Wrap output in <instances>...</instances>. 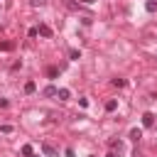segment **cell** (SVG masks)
<instances>
[{"mask_svg":"<svg viewBox=\"0 0 157 157\" xmlns=\"http://www.w3.org/2000/svg\"><path fill=\"white\" fill-rule=\"evenodd\" d=\"M142 125H145V128H152V125H155V113H145V115H142Z\"/></svg>","mask_w":157,"mask_h":157,"instance_id":"6da1fadb","label":"cell"},{"mask_svg":"<svg viewBox=\"0 0 157 157\" xmlns=\"http://www.w3.org/2000/svg\"><path fill=\"white\" fill-rule=\"evenodd\" d=\"M42 152H44V157H56V150H54L49 142H44V145H42Z\"/></svg>","mask_w":157,"mask_h":157,"instance_id":"7a4b0ae2","label":"cell"},{"mask_svg":"<svg viewBox=\"0 0 157 157\" xmlns=\"http://www.w3.org/2000/svg\"><path fill=\"white\" fill-rule=\"evenodd\" d=\"M37 32H39L42 37H52V27H49V25H39V27H37Z\"/></svg>","mask_w":157,"mask_h":157,"instance_id":"3957f363","label":"cell"},{"mask_svg":"<svg viewBox=\"0 0 157 157\" xmlns=\"http://www.w3.org/2000/svg\"><path fill=\"white\" fill-rule=\"evenodd\" d=\"M140 137H142V130H140V128H132V130H130V140H132V142H140Z\"/></svg>","mask_w":157,"mask_h":157,"instance_id":"277c9868","label":"cell"},{"mask_svg":"<svg viewBox=\"0 0 157 157\" xmlns=\"http://www.w3.org/2000/svg\"><path fill=\"white\" fill-rule=\"evenodd\" d=\"M69 96H71V91H69V88H59V93H56V98H59V101H69Z\"/></svg>","mask_w":157,"mask_h":157,"instance_id":"5b68a950","label":"cell"},{"mask_svg":"<svg viewBox=\"0 0 157 157\" xmlns=\"http://www.w3.org/2000/svg\"><path fill=\"white\" fill-rule=\"evenodd\" d=\"M115 108H118V101H115V98H110V101H105V110H108V113H113Z\"/></svg>","mask_w":157,"mask_h":157,"instance_id":"8992f818","label":"cell"},{"mask_svg":"<svg viewBox=\"0 0 157 157\" xmlns=\"http://www.w3.org/2000/svg\"><path fill=\"white\" fill-rule=\"evenodd\" d=\"M15 49V42H0V52H12Z\"/></svg>","mask_w":157,"mask_h":157,"instance_id":"52a82bcc","label":"cell"},{"mask_svg":"<svg viewBox=\"0 0 157 157\" xmlns=\"http://www.w3.org/2000/svg\"><path fill=\"white\" fill-rule=\"evenodd\" d=\"M34 91H37V83L34 81H27L25 83V93H34Z\"/></svg>","mask_w":157,"mask_h":157,"instance_id":"ba28073f","label":"cell"},{"mask_svg":"<svg viewBox=\"0 0 157 157\" xmlns=\"http://www.w3.org/2000/svg\"><path fill=\"white\" fill-rule=\"evenodd\" d=\"M110 147H113V150H118V152H123V150H125V145H123L120 140H110Z\"/></svg>","mask_w":157,"mask_h":157,"instance_id":"9c48e42d","label":"cell"},{"mask_svg":"<svg viewBox=\"0 0 157 157\" xmlns=\"http://www.w3.org/2000/svg\"><path fill=\"white\" fill-rule=\"evenodd\" d=\"M47 76H49V78H56V76H59V69H56V66H49V69H47Z\"/></svg>","mask_w":157,"mask_h":157,"instance_id":"30bf717a","label":"cell"},{"mask_svg":"<svg viewBox=\"0 0 157 157\" xmlns=\"http://www.w3.org/2000/svg\"><path fill=\"white\" fill-rule=\"evenodd\" d=\"M56 93H59L56 86H47V88H44V96H56Z\"/></svg>","mask_w":157,"mask_h":157,"instance_id":"8fae6325","label":"cell"},{"mask_svg":"<svg viewBox=\"0 0 157 157\" xmlns=\"http://www.w3.org/2000/svg\"><path fill=\"white\" fill-rule=\"evenodd\" d=\"M145 10H147V12H155V10H157V2H155V0H150V2L145 5Z\"/></svg>","mask_w":157,"mask_h":157,"instance_id":"7c38bea8","label":"cell"},{"mask_svg":"<svg viewBox=\"0 0 157 157\" xmlns=\"http://www.w3.org/2000/svg\"><path fill=\"white\" fill-rule=\"evenodd\" d=\"M110 83H113V86H115V88H123V86H125V78H113V81H110Z\"/></svg>","mask_w":157,"mask_h":157,"instance_id":"4fadbf2b","label":"cell"},{"mask_svg":"<svg viewBox=\"0 0 157 157\" xmlns=\"http://www.w3.org/2000/svg\"><path fill=\"white\" fill-rule=\"evenodd\" d=\"M69 56L76 61V59H81V52H78V49H71V52H69Z\"/></svg>","mask_w":157,"mask_h":157,"instance_id":"5bb4252c","label":"cell"},{"mask_svg":"<svg viewBox=\"0 0 157 157\" xmlns=\"http://www.w3.org/2000/svg\"><path fill=\"white\" fill-rule=\"evenodd\" d=\"M22 155L29 157V155H32V145H22Z\"/></svg>","mask_w":157,"mask_h":157,"instance_id":"9a60e30c","label":"cell"},{"mask_svg":"<svg viewBox=\"0 0 157 157\" xmlns=\"http://www.w3.org/2000/svg\"><path fill=\"white\" fill-rule=\"evenodd\" d=\"M0 132H12V125H7V123H5V125H0Z\"/></svg>","mask_w":157,"mask_h":157,"instance_id":"2e32d148","label":"cell"},{"mask_svg":"<svg viewBox=\"0 0 157 157\" xmlns=\"http://www.w3.org/2000/svg\"><path fill=\"white\" fill-rule=\"evenodd\" d=\"M10 103H7V98H0V108H7Z\"/></svg>","mask_w":157,"mask_h":157,"instance_id":"e0dca14e","label":"cell"},{"mask_svg":"<svg viewBox=\"0 0 157 157\" xmlns=\"http://www.w3.org/2000/svg\"><path fill=\"white\" fill-rule=\"evenodd\" d=\"M64 155H66V157H74V150H71V147H66V150H64Z\"/></svg>","mask_w":157,"mask_h":157,"instance_id":"ac0fdd59","label":"cell"},{"mask_svg":"<svg viewBox=\"0 0 157 157\" xmlns=\"http://www.w3.org/2000/svg\"><path fill=\"white\" fill-rule=\"evenodd\" d=\"M105 157H118V155H115V152H108V155H105Z\"/></svg>","mask_w":157,"mask_h":157,"instance_id":"d6986e66","label":"cell"},{"mask_svg":"<svg viewBox=\"0 0 157 157\" xmlns=\"http://www.w3.org/2000/svg\"><path fill=\"white\" fill-rule=\"evenodd\" d=\"M81 2H86V5H91V2H93V0H81Z\"/></svg>","mask_w":157,"mask_h":157,"instance_id":"ffe728a7","label":"cell"},{"mask_svg":"<svg viewBox=\"0 0 157 157\" xmlns=\"http://www.w3.org/2000/svg\"><path fill=\"white\" fill-rule=\"evenodd\" d=\"M29 157H39V155H29Z\"/></svg>","mask_w":157,"mask_h":157,"instance_id":"44dd1931","label":"cell"},{"mask_svg":"<svg viewBox=\"0 0 157 157\" xmlns=\"http://www.w3.org/2000/svg\"><path fill=\"white\" fill-rule=\"evenodd\" d=\"M155 130H157V125H155Z\"/></svg>","mask_w":157,"mask_h":157,"instance_id":"7402d4cb","label":"cell"},{"mask_svg":"<svg viewBox=\"0 0 157 157\" xmlns=\"http://www.w3.org/2000/svg\"><path fill=\"white\" fill-rule=\"evenodd\" d=\"M155 59H157V54H155Z\"/></svg>","mask_w":157,"mask_h":157,"instance_id":"603a6c76","label":"cell"},{"mask_svg":"<svg viewBox=\"0 0 157 157\" xmlns=\"http://www.w3.org/2000/svg\"><path fill=\"white\" fill-rule=\"evenodd\" d=\"M91 157H93V155H91Z\"/></svg>","mask_w":157,"mask_h":157,"instance_id":"cb8c5ba5","label":"cell"}]
</instances>
